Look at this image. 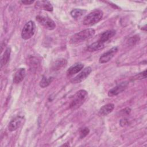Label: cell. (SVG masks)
<instances>
[{
    "label": "cell",
    "instance_id": "cell-12",
    "mask_svg": "<svg viewBox=\"0 0 147 147\" xmlns=\"http://www.w3.org/2000/svg\"><path fill=\"white\" fill-rule=\"evenodd\" d=\"M67 64V61L66 59L60 58L56 59L52 64L51 68L53 71H57L61 68L65 67Z\"/></svg>",
    "mask_w": 147,
    "mask_h": 147
},
{
    "label": "cell",
    "instance_id": "cell-10",
    "mask_svg": "<svg viewBox=\"0 0 147 147\" xmlns=\"http://www.w3.org/2000/svg\"><path fill=\"white\" fill-rule=\"evenodd\" d=\"M26 75V71L24 68H19L15 73L13 76V83L15 84H18L21 82Z\"/></svg>",
    "mask_w": 147,
    "mask_h": 147
},
{
    "label": "cell",
    "instance_id": "cell-8",
    "mask_svg": "<svg viewBox=\"0 0 147 147\" xmlns=\"http://www.w3.org/2000/svg\"><path fill=\"white\" fill-rule=\"evenodd\" d=\"M91 71L92 69L90 67H86L72 80V82L73 83H79L82 82L89 76Z\"/></svg>",
    "mask_w": 147,
    "mask_h": 147
},
{
    "label": "cell",
    "instance_id": "cell-18",
    "mask_svg": "<svg viewBox=\"0 0 147 147\" xmlns=\"http://www.w3.org/2000/svg\"><path fill=\"white\" fill-rule=\"evenodd\" d=\"M86 13V10L81 9H75L72 10L70 14L74 19H79Z\"/></svg>",
    "mask_w": 147,
    "mask_h": 147
},
{
    "label": "cell",
    "instance_id": "cell-9",
    "mask_svg": "<svg viewBox=\"0 0 147 147\" xmlns=\"http://www.w3.org/2000/svg\"><path fill=\"white\" fill-rule=\"evenodd\" d=\"M24 117L21 116H17L13 119L9 124L8 129L10 131H13L18 129L23 123Z\"/></svg>",
    "mask_w": 147,
    "mask_h": 147
},
{
    "label": "cell",
    "instance_id": "cell-13",
    "mask_svg": "<svg viewBox=\"0 0 147 147\" xmlns=\"http://www.w3.org/2000/svg\"><path fill=\"white\" fill-rule=\"evenodd\" d=\"M115 33H116V31L115 30H113V29L107 30L101 34L99 39V41H100V42L104 44L105 42L109 40L111 38H112L115 34Z\"/></svg>",
    "mask_w": 147,
    "mask_h": 147
},
{
    "label": "cell",
    "instance_id": "cell-7",
    "mask_svg": "<svg viewBox=\"0 0 147 147\" xmlns=\"http://www.w3.org/2000/svg\"><path fill=\"white\" fill-rule=\"evenodd\" d=\"M118 51V47H114L110 49H109L106 52L104 53L101 56L99 57V62L101 64H104L109 61L117 53Z\"/></svg>",
    "mask_w": 147,
    "mask_h": 147
},
{
    "label": "cell",
    "instance_id": "cell-16",
    "mask_svg": "<svg viewBox=\"0 0 147 147\" xmlns=\"http://www.w3.org/2000/svg\"><path fill=\"white\" fill-rule=\"evenodd\" d=\"M104 48V44L100 42V41L98 40L96 42H94L90 44L87 50L89 52H95L98 51Z\"/></svg>",
    "mask_w": 147,
    "mask_h": 147
},
{
    "label": "cell",
    "instance_id": "cell-23",
    "mask_svg": "<svg viewBox=\"0 0 147 147\" xmlns=\"http://www.w3.org/2000/svg\"><path fill=\"white\" fill-rule=\"evenodd\" d=\"M21 2L24 5H30L34 2V1L25 0V1H21Z\"/></svg>",
    "mask_w": 147,
    "mask_h": 147
},
{
    "label": "cell",
    "instance_id": "cell-17",
    "mask_svg": "<svg viewBox=\"0 0 147 147\" xmlns=\"http://www.w3.org/2000/svg\"><path fill=\"white\" fill-rule=\"evenodd\" d=\"M10 53H11V49L10 48H7L3 55L2 56L1 58V66L2 67L3 65H5L9 61L10 59Z\"/></svg>",
    "mask_w": 147,
    "mask_h": 147
},
{
    "label": "cell",
    "instance_id": "cell-1",
    "mask_svg": "<svg viewBox=\"0 0 147 147\" xmlns=\"http://www.w3.org/2000/svg\"><path fill=\"white\" fill-rule=\"evenodd\" d=\"M95 33V30L92 28L83 30L73 35L70 39V42L72 44H78L84 42L92 38Z\"/></svg>",
    "mask_w": 147,
    "mask_h": 147
},
{
    "label": "cell",
    "instance_id": "cell-4",
    "mask_svg": "<svg viewBox=\"0 0 147 147\" xmlns=\"http://www.w3.org/2000/svg\"><path fill=\"white\" fill-rule=\"evenodd\" d=\"M35 31V23L32 21H29L23 27L21 32V37L24 40H28L34 34Z\"/></svg>",
    "mask_w": 147,
    "mask_h": 147
},
{
    "label": "cell",
    "instance_id": "cell-5",
    "mask_svg": "<svg viewBox=\"0 0 147 147\" xmlns=\"http://www.w3.org/2000/svg\"><path fill=\"white\" fill-rule=\"evenodd\" d=\"M36 20L45 29L52 30L56 28L55 22L50 18L42 16H37L36 17Z\"/></svg>",
    "mask_w": 147,
    "mask_h": 147
},
{
    "label": "cell",
    "instance_id": "cell-14",
    "mask_svg": "<svg viewBox=\"0 0 147 147\" xmlns=\"http://www.w3.org/2000/svg\"><path fill=\"white\" fill-rule=\"evenodd\" d=\"M36 7L48 11H52L53 9L51 2L48 1H41L36 2Z\"/></svg>",
    "mask_w": 147,
    "mask_h": 147
},
{
    "label": "cell",
    "instance_id": "cell-22",
    "mask_svg": "<svg viewBox=\"0 0 147 147\" xmlns=\"http://www.w3.org/2000/svg\"><path fill=\"white\" fill-rule=\"evenodd\" d=\"M146 70H145L142 72L138 74L134 78H136L137 79H142L146 78Z\"/></svg>",
    "mask_w": 147,
    "mask_h": 147
},
{
    "label": "cell",
    "instance_id": "cell-25",
    "mask_svg": "<svg viewBox=\"0 0 147 147\" xmlns=\"http://www.w3.org/2000/svg\"><path fill=\"white\" fill-rule=\"evenodd\" d=\"M127 123V120L125 119H121V121H120L121 125H122V126H124V125H126Z\"/></svg>",
    "mask_w": 147,
    "mask_h": 147
},
{
    "label": "cell",
    "instance_id": "cell-20",
    "mask_svg": "<svg viewBox=\"0 0 147 147\" xmlns=\"http://www.w3.org/2000/svg\"><path fill=\"white\" fill-rule=\"evenodd\" d=\"M140 40V37L138 36H134L131 37L129 38L127 41L128 44L130 45H134L135 44H136L138 41Z\"/></svg>",
    "mask_w": 147,
    "mask_h": 147
},
{
    "label": "cell",
    "instance_id": "cell-24",
    "mask_svg": "<svg viewBox=\"0 0 147 147\" xmlns=\"http://www.w3.org/2000/svg\"><path fill=\"white\" fill-rule=\"evenodd\" d=\"M122 111L123 112V114H129L130 113V112L131 111V109L130 108H126L123 110H122Z\"/></svg>",
    "mask_w": 147,
    "mask_h": 147
},
{
    "label": "cell",
    "instance_id": "cell-3",
    "mask_svg": "<svg viewBox=\"0 0 147 147\" xmlns=\"http://www.w3.org/2000/svg\"><path fill=\"white\" fill-rule=\"evenodd\" d=\"M88 96V92L85 90H79L73 96V99L69 105L71 109H75L79 107L85 101Z\"/></svg>",
    "mask_w": 147,
    "mask_h": 147
},
{
    "label": "cell",
    "instance_id": "cell-2",
    "mask_svg": "<svg viewBox=\"0 0 147 147\" xmlns=\"http://www.w3.org/2000/svg\"><path fill=\"white\" fill-rule=\"evenodd\" d=\"M103 16V13L100 10H95L87 14L84 18L83 24L85 26H91L99 22Z\"/></svg>",
    "mask_w": 147,
    "mask_h": 147
},
{
    "label": "cell",
    "instance_id": "cell-15",
    "mask_svg": "<svg viewBox=\"0 0 147 147\" xmlns=\"http://www.w3.org/2000/svg\"><path fill=\"white\" fill-rule=\"evenodd\" d=\"M114 109V105L113 103H108L106 104L100 109L99 111V114L100 115L105 116L110 114L111 112L113 111V110Z\"/></svg>",
    "mask_w": 147,
    "mask_h": 147
},
{
    "label": "cell",
    "instance_id": "cell-21",
    "mask_svg": "<svg viewBox=\"0 0 147 147\" xmlns=\"http://www.w3.org/2000/svg\"><path fill=\"white\" fill-rule=\"evenodd\" d=\"M89 132H90V130L88 127H84L80 131V138L82 139L84 138L88 134Z\"/></svg>",
    "mask_w": 147,
    "mask_h": 147
},
{
    "label": "cell",
    "instance_id": "cell-19",
    "mask_svg": "<svg viewBox=\"0 0 147 147\" xmlns=\"http://www.w3.org/2000/svg\"><path fill=\"white\" fill-rule=\"evenodd\" d=\"M53 80V78L52 77H49L47 78L46 76H43L42 78L41 79V81L40 82V86L42 88H45L48 86L51 83Z\"/></svg>",
    "mask_w": 147,
    "mask_h": 147
},
{
    "label": "cell",
    "instance_id": "cell-11",
    "mask_svg": "<svg viewBox=\"0 0 147 147\" xmlns=\"http://www.w3.org/2000/svg\"><path fill=\"white\" fill-rule=\"evenodd\" d=\"M84 65L82 63H77L71 66L67 71V75L68 76H72L75 74L79 72L83 68Z\"/></svg>",
    "mask_w": 147,
    "mask_h": 147
},
{
    "label": "cell",
    "instance_id": "cell-6",
    "mask_svg": "<svg viewBox=\"0 0 147 147\" xmlns=\"http://www.w3.org/2000/svg\"><path fill=\"white\" fill-rule=\"evenodd\" d=\"M129 85V82L127 81H124L119 84H117L116 86L114 87L111 89H110L108 92V95L110 97L116 96L122 92Z\"/></svg>",
    "mask_w": 147,
    "mask_h": 147
}]
</instances>
